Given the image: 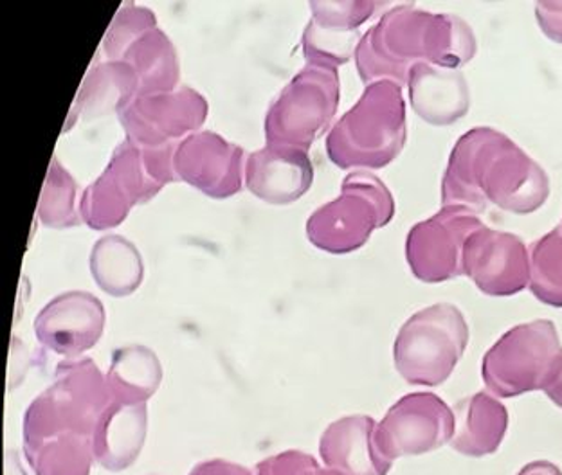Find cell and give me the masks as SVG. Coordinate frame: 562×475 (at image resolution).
Segmentation results:
<instances>
[{"instance_id":"obj_1","label":"cell","mask_w":562,"mask_h":475,"mask_svg":"<svg viewBox=\"0 0 562 475\" xmlns=\"http://www.w3.org/2000/svg\"><path fill=\"white\" fill-rule=\"evenodd\" d=\"M550 195V179L538 160L507 134L476 126L458 139L442 179V204L485 207L514 215L541 210Z\"/></svg>"},{"instance_id":"obj_2","label":"cell","mask_w":562,"mask_h":475,"mask_svg":"<svg viewBox=\"0 0 562 475\" xmlns=\"http://www.w3.org/2000/svg\"><path fill=\"white\" fill-rule=\"evenodd\" d=\"M476 50V35L462 16L402 4L362 35L356 66L364 86L390 80L404 87L417 64L460 70Z\"/></svg>"},{"instance_id":"obj_3","label":"cell","mask_w":562,"mask_h":475,"mask_svg":"<svg viewBox=\"0 0 562 475\" xmlns=\"http://www.w3.org/2000/svg\"><path fill=\"white\" fill-rule=\"evenodd\" d=\"M112 396L106 376L92 359H66L56 365L55 382L31 402L22 421L25 452L58 438H89Z\"/></svg>"},{"instance_id":"obj_4","label":"cell","mask_w":562,"mask_h":475,"mask_svg":"<svg viewBox=\"0 0 562 475\" xmlns=\"http://www.w3.org/2000/svg\"><path fill=\"white\" fill-rule=\"evenodd\" d=\"M406 101L395 81L367 86L327 136L328 159L341 170H381L406 145Z\"/></svg>"},{"instance_id":"obj_5","label":"cell","mask_w":562,"mask_h":475,"mask_svg":"<svg viewBox=\"0 0 562 475\" xmlns=\"http://www.w3.org/2000/svg\"><path fill=\"white\" fill-rule=\"evenodd\" d=\"M176 148H146L121 140L103 173L81 195L80 213L87 226L114 229L126 220L134 205L145 204L166 184L179 181L173 168Z\"/></svg>"},{"instance_id":"obj_6","label":"cell","mask_w":562,"mask_h":475,"mask_svg":"<svg viewBox=\"0 0 562 475\" xmlns=\"http://www.w3.org/2000/svg\"><path fill=\"white\" fill-rule=\"evenodd\" d=\"M469 337L468 320L451 303H437L413 314L393 346L398 375L422 387L443 384L462 361Z\"/></svg>"},{"instance_id":"obj_7","label":"cell","mask_w":562,"mask_h":475,"mask_svg":"<svg viewBox=\"0 0 562 475\" xmlns=\"http://www.w3.org/2000/svg\"><path fill=\"white\" fill-rule=\"evenodd\" d=\"M395 216V199L387 185L368 171L348 173L341 193L317 207L306 220V238L330 255L361 249L373 230L387 226Z\"/></svg>"},{"instance_id":"obj_8","label":"cell","mask_w":562,"mask_h":475,"mask_svg":"<svg viewBox=\"0 0 562 475\" xmlns=\"http://www.w3.org/2000/svg\"><path fill=\"white\" fill-rule=\"evenodd\" d=\"M562 359L558 326L538 319L517 325L505 333L482 362V378L497 398L544 391Z\"/></svg>"},{"instance_id":"obj_9","label":"cell","mask_w":562,"mask_h":475,"mask_svg":"<svg viewBox=\"0 0 562 475\" xmlns=\"http://www.w3.org/2000/svg\"><path fill=\"white\" fill-rule=\"evenodd\" d=\"M339 100L341 80L337 69L305 64L267 111L263 123L267 145L311 150L330 126Z\"/></svg>"},{"instance_id":"obj_10","label":"cell","mask_w":562,"mask_h":475,"mask_svg":"<svg viewBox=\"0 0 562 475\" xmlns=\"http://www.w3.org/2000/svg\"><path fill=\"white\" fill-rule=\"evenodd\" d=\"M483 222L468 205H443L437 215L407 233L406 260L424 283H443L463 275V249Z\"/></svg>"},{"instance_id":"obj_11","label":"cell","mask_w":562,"mask_h":475,"mask_svg":"<svg viewBox=\"0 0 562 475\" xmlns=\"http://www.w3.org/2000/svg\"><path fill=\"white\" fill-rule=\"evenodd\" d=\"M457 430V416L435 393L402 396L376 423V451L387 461L404 455H422L451 443Z\"/></svg>"},{"instance_id":"obj_12","label":"cell","mask_w":562,"mask_h":475,"mask_svg":"<svg viewBox=\"0 0 562 475\" xmlns=\"http://www.w3.org/2000/svg\"><path fill=\"white\" fill-rule=\"evenodd\" d=\"M206 98L191 87L162 94L137 95L117 112L126 139L146 148L177 146L179 139L196 134L206 121Z\"/></svg>"},{"instance_id":"obj_13","label":"cell","mask_w":562,"mask_h":475,"mask_svg":"<svg viewBox=\"0 0 562 475\" xmlns=\"http://www.w3.org/2000/svg\"><path fill=\"white\" fill-rule=\"evenodd\" d=\"M463 275L492 297L519 294L530 286V252L519 236L483 226L465 244Z\"/></svg>"},{"instance_id":"obj_14","label":"cell","mask_w":562,"mask_h":475,"mask_svg":"<svg viewBox=\"0 0 562 475\" xmlns=\"http://www.w3.org/2000/svg\"><path fill=\"white\" fill-rule=\"evenodd\" d=\"M246 151L216 132H196L177 145L173 168L177 179L211 199H229L240 193Z\"/></svg>"},{"instance_id":"obj_15","label":"cell","mask_w":562,"mask_h":475,"mask_svg":"<svg viewBox=\"0 0 562 475\" xmlns=\"http://www.w3.org/2000/svg\"><path fill=\"white\" fill-rule=\"evenodd\" d=\"M105 306L94 294L70 291L50 299L33 323L44 348L66 359H80L92 350L105 330Z\"/></svg>"},{"instance_id":"obj_16","label":"cell","mask_w":562,"mask_h":475,"mask_svg":"<svg viewBox=\"0 0 562 475\" xmlns=\"http://www.w3.org/2000/svg\"><path fill=\"white\" fill-rule=\"evenodd\" d=\"M314 182L308 151L292 146L266 145L252 151L246 162L247 190L267 204L300 201Z\"/></svg>"},{"instance_id":"obj_17","label":"cell","mask_w":562,"mask_h":475,"mask_svg":"<svg viewBox=\"0 0 562 475\" xmlns=\"http://www.w3.org/2000/svg\"><path fill=\"white\" fill-rule=\"evenodd\" d=\"M375 420L372 416H345L334 421L319 440L325 465L347 475H387L392 461L376 451Z\"/></svg>"},{"instance_id":"obj_18","label":"cell","mask_w":562,"mask_h":475,"mask_svg":"<svg viewBox=\"0 0 562 475\" xmlns=\"http://www.w3.org/2000/svg\"><path fill=\"white\" fill-rule=\"evenodd\" d=\"M413 111L429 125L449 126L471 111V87L462 70L417 64L407 78Z\"/></svg>"},{"instance_id":"obj_19","label":"cell","mask_w":562,"mask_h":475,"mask_svg":"<svg viewBox=\"0 0 562 475\" xmlns=\"http://www.w3.org/2000/svg\"><path fill=\"white\" fill-rule=\"evenodd\" d=\"M148 429L146 404L111 402L92 436V452L98 465L109 472L131 468L145 446Z\"/></svg>"},{"instance_id":"obj_20","label":"cell","mask_w":562,"mask_h":475,"mask_svg":"<svg viewBox=\"0 0 562 475\" xmlns=\"http://www.w3.org/2000/svg\"><path fill=\"white\" fill-rule=\"evenodd\" d=\"M457 430L452 436V451L469 457L491 455L502 446L508 429V410L491 393L474 395L458 402Z\"/></svg>"},{"instance_id":"obj_21","label":"cell","mask_w":562,"mask_h":475,"mask_svg":"<svg viewBox=\"0 0 562 475\" xmlns=\"http://www.w3.org/2000/svg\"><path fill=\"white\" fill-rule=\"evenodd\" d=\"M139 80L126 61H100L95 64L81 83L75 106L70 111L69 131L75 117L91 121L120 112L137 98Z\"/></svg>"},{"instance_id":"obj_22","label":"cell","mask_w":562,"mask_h":475,"mask_svg":"<svg viewBox=\"0 0 562 475\" xmlns=\"http://www.w3.org/2000/svg\"><path fill=\"white\" fill-rule=\"evenodd\" d=\"M126 61L139 80L137 95L162 94L179 89V58L170 36L159 27H151L125 50Z\"/></svg>"},{"instance_id":"obj_23","label":"cell","mask_w":562,"mask_h":475,"mask_svg":"<svg viewBox=\"0 0 562 475\" xmlns=\"http://www.w3.org/2000/svg\"><path fill=\"white\" fill-rule=\"evenodd\" d=\"M91 274L95 285L112 297L134 294L145 278L137 247L125 236L106 235L91 250Z\"/></svg>"},{"instance_id":"obj_24","label":"cell","mask_w":562,"mask_h":475,"mask_svg":"<svg viewBox=\"0 0 562 475\" xmlns=\"http://www.w3.org/2000/svg\"><path fill=\"white\" fill-rule=\"evenodd\" d=\"M105 376L112 400L146 404L161 385L162 365L150 348L125 346L114 351L111 370Z\"/></svg>"},{"instance_id":"obj_25","label":"cell","mask_w":562,"mask_h":475,"mask_svg":"<svg viewBox=\"0 0 562 475\" xmlns=\"http://www.w3.org/2000/svg\"><path fill=\"white\" fill-rule=\"evenodd\" d=\"M76 185L75 177L60 165V160H50L46 182L42 188L41 202H38V218L44 226L50 229H69L80 226V211L76 210Z\"/></svg>"},{"instance_id":"obj_26","label":"cell","mask_w":562,"mask_h":475,"mask_svg":"<svg viewBox=\"0 0 562 475\" xmlns=\"http://www.w3.org/2000/svg\"><path fill=\"white\" fill-rule=\"evenodd\" d=\"M530 291L542 305L562 308V227H555L530 250Z\"/></svg>"},{"instance_id":"obj_27","label":"cell","mask_w":562,"mask_h":475,"mask_svg":"<svg viewBox=\"0 0 562 475\" xmlns=\"http://www.w3.org/2000/svg\"><path fill=\"white\" fill-rule=\"evenodd\" d=\"M24 455L35 475H89L94 463L89 438H58Z\"/></svg>"},{"instance_id":"obj_28","label":"cell","mask_w":562,"mask_h":475,"mask_svg":"<svg viewBox=\"0 0 562 475\" xmlns=\"http://www.w3.org/2000/svg\"><path fill=\"white\" fill-rule=\"evenodd\" d=\"M361 30L347 31L308 21L303 31L302 47L306 66L331 67L337 69L356 58L361 42Z\"/></svg>"},{"instance_id":"obj_29","label":"cell","mask_w":562,"mask_h":475,"mask_svg":"<svg viewBox=\"0 0 562 475\" xmlns=\"http://www.w3.org/2000/svg\"><path fill=\"white\" fill-rule=\"evenodd\" d=\"M157 16L154 11L145 5H137L134 2H126L121 5L116 16L112 19L105 38H103V50L106 60L121 61L125 50L139 38L143 33L156 27Z\"/></svg>"},{"instance_id":"obj_30","label":"cell","mask_w":562,"mask_h":475,"mask_svg":"<svg viewBox=\"0 0 562 475\" xmlns=\"http://www.w3.org/2000/svg\"><path fill=\"white\" fill-rule=\"evenodd\" d=\"M312 21L337 30L357 31L381 8L375 0H312Z\"/></svg>"},{"instance_id":"obj_31","label":"cell","mask_w":562,"mask_h":475,"mask_svg":"<svg viewBox=\"0 0 562 475\" xmlns=\"http://www.w3.org/2000/svg\"><path fill=\"white\" fill-rule=\"evenodd\" d=\"M255 475H347L323 468L316 457L302 451H285L260 461Z\"/></svg>"},{"instance_id":"obj_32","label":"cell","mask_w":562,"mask_h":475,"mask_svg":"<svg viewBox=\"0 0 562 475\" xmlns=\"http://www.w3.org/2000/svg\"><path fill=\"white\" fill-rule=\"evenodd\" d=\"M536 19L542 33L562 46V2H538Z\"/></svg>"},{"instance_id":"obj_33","label":"cell","mask_w":562,"mask_h":475,"mask_svg":"<svg viewBox=\"0 0 562 475\" xmlns=\"http://www.w3.org/2000/svg\"><path fill=\"white\" fill-rule=\"evenodd\" d=\"M188 475H252V472L232 461L207 460L193 466Z\"/></svg>"},{"instance_id":"obj_34","label":"cell","mask_w":562,"mask_h":475,"mask_svg":"<svg viewBox=\"0 0 562 475\" xmlns=\"http://www.w3.org/2000/svg\"><path fill=\"white\" fill-rule=\"evenodd\" d=\"M544 393H547L548 398H550L555 406L562 409V359L558 367H555V373H553L552 378H550L547 387H544Z\"/></svg>"},{"instance_id":"obj_35","label":"cell","mask_w":562,"mask_h":475,"mask_svg":"<svg viewBox=\"0 0 562 475\" xmlns=\"http://www.w3.org/2000/svg\"><path fill=\"white\" fill-rule=\"evenodd\" d=\"M517 475H562V472L550 461H533L530 465L522 466Z\"/></svg>"},{"instance_id":"obj_36","label":"cell","mask_w":562,"mask_h":475,"mask_svg":"<svg viewBox=\"0 0 562 475\" xmlns=\"http://www.w3.org/2000/svg\"><path fill=\"white\" fill-rule=\"evenodd\" d=\"M561 227H562V224H561Z\"/></svg>"}]
</instances>
